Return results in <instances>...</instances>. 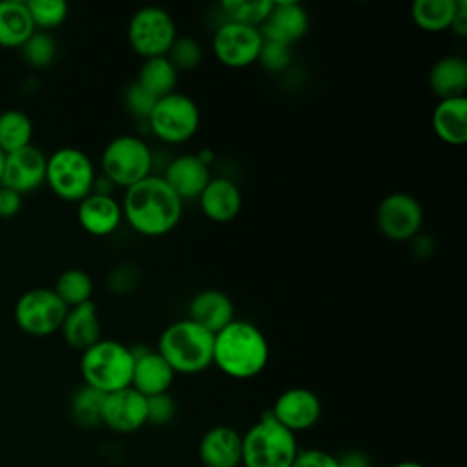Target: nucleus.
I'll return each instance as SVG.
<instances>
[{
    "label": "nucleus",
    "mask_w": 467,
    "mask_h": 467,
    "mask_svg": "<svg viewBox=\"0 0 467 467\" xmlns=\"http://www.w3.org/2000/svg\"><path fill=\"white\" fill-rule=\"evenodd\" d=\"M182 202L161 175L151 173L124 190L122 221L139 235L162 237L181 223Z\"/></svg>",
    "instance_id": "f257e3e1"
},
{
    "label": "nucleus",
    "mask_w": 467,
    "mask_h": 467,
    "mask_svg": "<svg viewBox=\"0 0 467 467\" xmlns=\"http://www.w3.org/2000/svg\"><path fill=\"white\" fill-rule=\"evenodd\" d=\"M268 358L266 336L252 321L234 319L213 337V365L228 378H255L266 368Z\"/></svg>",
    "instance_id": "f03ea898"
},
{
    "label": "nucleus",
    "mask_w": 467,
    "mask_h": 467,
    "mask_svg": "<svg viewBox=\"0 0 467 467\" xmlns=\"http://www.w3.org/2000/svg\"><path fill=\"white\" fill-rule=\"evenodd\" d=\"M213 337L215 334L184 317L162 330L155 350L175 374H199L213 365Z\"/></svg>",
    "instance_id": "7ed1b4c3"
},
{
    "label": "nucleus",
    "mask_w": 467,
    "mask_h": 467,
    "mask_svg": "<svg viewBox=\"0 0 467 467\" xmlns=\"http://www.w3.org/2000/svg\"><path fill=\"white\" fill-rule=\"evenodd\" d=\"M133 374V350L131 347L100 337L97 343L82 350L80 376L84 385L109 394L131 385Z\"/></svg>",
    "instance_id": "20e7f679"
},
{
    "label": "nucleus",
    "mask_w": 467,
    "mask_h": 467,
    "mask_svg": "<svg viewBox=\"0 0 467 467\" xmlns=\"http://www.w3.org/2000/svg\"><path fill=\"white\" fill-rule=\"evenodd\" d=\"M299 452L297 438L265 412L243 434V467H292Z\"/></svg>",
    "instance_id": "39448f33"
},
{
    "label": "nucleus",
    "mask_w": 467,
    "mask_h": 467,
    "mask_svg": "<svg viewBox=\"0 0 467 467\" xmlns=\"http://www.w3.org/2000/svg\"><path fill=\"white\" fill-rule=\"evenodd\" d=\"M95 181L93 161L80 148L62 146L47 155L46 182L57 197L78 202L93 192Z\"/></svg>",
    "instance_id": "423d86ee"
},
{
    "label": "nucleus",
    "mask_w": 467,
    "mask_h": 467,
    "mask_svg": "<svg viewBox=\"0 0 467 467\" xmlns=\"http://www.w3.org/2000/svg\"><path fill=\"white\" fill-rule=\"evenodd\" d=\"M102 177L111 186L130 188L151 175L153 153L148 142L137 135H119L111 139L100 155Z\"/></svg>",
    "instance_id": "0eeeda50"
},
{
    "label": "nucleus",
    "mask_w": 467,
    "mask_h": 467,
    "mask_svg": "<svg viewBox=\"0 0 467 467\" xmlns=\"http://www.w3.org/2000/svg\"><path fill=\"white\" fill-rule=\"evenodd\" d=\"M146 124L161 142L184 144L195 137L201 113L192 97L173 91L155 102Z\"/></svg>",
    "instance_id": "6e6552de"
},
{
    "label": "nucleus",
    "mask_w": 467,
    "mask_h": 467,
    "mask_svg": "<svg viewBox=\"0 0 467 467\" xmlns=\"http://www.w3.org/2000/svg\"><path fill=\"white\" fill-rule=\"evenodd\" d=\"M126 33L130 47L144 60L166 57L179 36L173 16L159 5L137 9L128 22Z\"/></svg>",
    "instance_id": "1a4fd4ad"
},
{
    "label": "nucleus",
    "mask_w": 467,
    "mask_h": 467,
    "mask_svg": "<svg viewBox=\"0 0 467 467\" xmlns=\"http://www.w3.org/2000/svg\"><path fill=\"white\" fill-rule=\"evenodd\" d=\"M66 312L67 306L49 286H35L22 292L13 308L18 328L36 337L60 330Z\"/></svg>",
    "instance_id": "9d476101"
},
{
    "label": "nucleus",
    "mask_w": 467,
    "mask_h": 467,
    "mask_svg": "<svg viewBox=\"0 0 467 467\" xmlns=\"http://www.w3.org/2000/svg\"><path fill=\"white\" fill-rule=\"evenodd\" d=\"M263 42L265 38L259 27L224 20L213 31L212 53L223 66L243 69L257 62Z\"/></svg>",
    "instance_id": "9b49d317"
},
{
    "label": "nucleus",
    "mask_w": 467,
    "mask_h": 467,
    "mask_svg": "<svg viewBox=\"0 0 467 467\" xmlns=\"http://www.w3.org/2000/svg\"><path fill=\"white\" fill-rule=\"evenodd\" d=\"M376 224L381 235L396 243L412 241L423 228V208L405 192L385 195L376 208Z\"/></svg>",
    "instance_id": "f8f14e48"
},
{
    "label": "nucleus",
    "mask_w": 467,
    "mask_h": 467,
    "mask_svg": "<svg viewBox=\"0 0 467 467\" xmlns=\"http://www.w3.org/2000/svg\"><path fill=\"white\" fill-rule=\"evenodd\" d=\"M321 400L306 387H290L283 390L268 410L277 423L290 432H305L321 418Z\"/></svg>",
    "instance_id": "ddd939ff"
},
{
    "label": "nucleus",
    "mask_w": 467,
    "mask_h": 467,
    "mask_svg": "<svg viewBox=\"0 0 467 467\" xmlns=\"http://www.w3.org/2000/svg\"><path fill=\"white\" fill-rule=\"evenodd\" d=\"M148 423L146 398L131 387L104 396L100 425L119 434H131Z\"/></svg>",
    "instance_id": "4468645a"
},
{
    "label": "nucleus",
    "mask_w": 467,
    "mask_h": 467,
    "mask_svg": "<svg viewBox=\"0 0 467 467\" xmlns=\"http://www.w3.org/2000/svg\"><path fill=\"white\" fill-rule=\"evenodd\" d=\"M46 161L47 155H44V151L35 144L5 153L0 184L18 192L20 195L36 190L46 182Z\"/></svg>",
    "instance_id": "2eb2a0df"
},
{
    "label": "nucleus",
    "mask_w": 467,
    "mask_h": 467,
    "mask_svg": "<svg viewBox=\"0 0 467 467\" xmlns=\"http://www.w3.org/2000/svg\"><path fill=\"white\" fill-rule=\"evenodd\" d=\"M308 26L310 20L303 4L294 0H277L259 29L265 40L292 47L306 35Z\"/></svg>",
    "instance_id": "dca6fc26"
},
{
    "label": "nucleus",
    "mask_w": 467,
    "mask_h": 467,
    "mask_svg": "<svg viewBox=\"0 0 467 467\" xmlns=\"http://www.w3.org/2000/svg\"><path fill=\"white\" fill-rule=\"evenodd\" d=\"M77 219L84 232L95 237L111 235L122 223L120 201L111 193L91 192L77 204Z\"/></svg>",
    "instance_id": "f3484780"
},
{
    "label": "nucleus",
    "mask_w": 467,
    "mask_h": 467,
    "mask_svg": "<svg viewBox=\"0 0 467 467\" xmlns=\"http://www.w3.org/2000/svg\"><path fill=\"white\" fill-rule=\"evenodd\" d=\"M166 184L182 199H197L210 182V166L197 153H181L173 157L161 175Z\"/></svg>",
    "instance_id": "a211bd4d"
},
{
    "label": "nucleus",
    "mask_w": 467,
    "mask_h": 467,
    "mask_svg": "<svg viewBox=\"0 0 467 467\" xmlns=\"http://www.w3.org/2000/svg\"><path fill=\"white\" fill-rule=\"evenodd\" d=\"M133 350V374L131 389L140 392L144 398L164 394L170 390L175 372L166 359L151 348H131Z\"/></svg>",
    "instance_id": "6ab92c4d"
},
{
    "label": "nucleus",
    "mask_w": 467,
    "mask_h": 467,
    "mask_svg": "<svg viewBox=\"0 0 467 467\" xmlns=\"http://www.w3.org/2000/svg\"><path fill=\"white\" fill-rule=\"evenodd\" d=\"M199 208L212 223H230L243 208L241 188L228 177H212L197 197Z\"/></svg>",
    "instance_id": "aec40b11"
},
{
    "label": "nucleus",
    "mask_w": 467,
    "mask_h": 467,
    "mask_svg": "<svg viewBox=\"0 0 467 467\" xmlns=\"http://www.w3.org/2000/svg\"><path fill=\"white\" fill-rule=\"evenodd\" d=\"M243 434L230 425L208 429L199 441V460L204 467H239Z\"/></svg>",
    "instance_id": "412c9836"
},
{
    "label": "nucleus",
    "mask_w": 467,
    "mask_h": 467,
    "mask_svg": "<svg viewBox=\"0 0 467 467\" xmlns=\"http://www.w3.org/2000/svg\"><path fill=\"white\" fill-rule=\"evenodd\" d=\"M188 319L217 334L235 319L234 301L217 288L199 290L188 303Z\"/></svg>",
    "instance_id": "4be33fe9"
},
{
    "label": "nucleus",
    "mask_w": 467,
    "mask_h": 467,
    "mask_svg": "<svg viewBox=\"0 0 467 467\" xmlns=\"http://www.w3.org/2000/svg\"><path fill=\"white\" fill-rule=\"evenodd\" d=\"M64 341L75 350H86L102 337V325L99 317L97 305L86 301L82 305L71 306L60 325Z\"/></svg>",
    "instance_id": "5701e85b"
},
{
    "label": "nucleus",
    "mask_w": 467,
    "mask_h": 467,
    "mask_svg": "<svg viewBox=\"0 0 467 467\" xmlns=\"http://www.w3.org/2000/svg\"><path fill=\"white\" fill-rule=\"evenodd\" d=\"M434 135L449 146H463L467 140V97L438 100L431 115Z\"/></svg>",
    "instance_id": "b1692460"
},
{
    "label": "nucleus",
    "mask_w": 467,
    "mask_h": 467,
    "mask_svg": "<svg viewBox=\"0 0 467 467\" xmlns=\"http://www.w3.org/2000/svg\"><path fill=\"white\" fill-rule=\"evenodd\" d=\"M431 91L440 99L465 97L467 62L460 55H447L436 60L429 71Z\"/></svg>",
    "instance_id": "393cba45"
},
{
    "label": "nucleus",
    "mask_w": 467,
    "mask_h": 467,
    "mask_svg": "<svg viewBox=\"0 0 467 467\" xmlns=\"http://www.w3.org/2000/svg\"><path fill=\"white\" fill-rule=\"evenodd\" d=\"M35 31L27 5L22 0H0V46L20 47Z\"/></svg>",
    "instance_id": "a878e982"
},
{
    "label": "nucleus",
    "mask_w": 467,
    "mask_h": 467,
    "mask_svg": "<svg viewBox=\"0 0 467 467\" xmlns=\"http://www.w3.org/2000/svg\"><path fill=\"white\" fill-rule=\"evenodd\" d=\"M135 82L159 100L175 91V86L179 82V71L166 57L146 58L139 67Z\"/></svg>",
    "instance_id": "bb28decb"
},
{
    "label": "nucleus",
    "mask_w": 467,
    "mask_h": 467,
    "mask_svg": "<svg viewBox=\"0 0 467 467\" xmlns=\"http://www.w3.org/2000/svg\"><path fill=\"white\" fill-rule=\"evenodd\" d=\"M458 0H416L410 5L412 22L425 33H441L451 29Z\"/></svg>",
    "instance_id": "cd10ccee"
},
{
    "label": "nucleus",
    "mask_w": 467,
    "mask_h": 467,
    "mask_svg": "<svg viewBox=\"0 0 467 467\" xmlns=\"http://www.w3.org/2000/svg\"><path fill=\"white\" fill-rule=\"evenodd\" d=\"M33 122L22 109H4L0 113V150L4 153L16 151L31 144Z\"/></svg>",
    "instance_id": "c85d7f7f"
},
{
    "label": "nucleus",
    "mask_w": 467,
    "mask_h": 467,
    "mask_svg": "<svg viewBox=\"0 0 467 467\" xmlns=\"http://www.w3.org/2000/svg\"><path fill=\"white\" fill-rule=\"evenodd\" d=\"M93 279L91 275L82 268H67L64 270L57 281L53 290L62 299V303L71 308L77 305H82L86 301H91L93 296Z\"/></svg>",
    "instance_id": "c756f323"
},
{
    "label": "nucleus",
    "mask_w": 467,
    "mask_h": 467,
    "mask_svg": "<svg viewBox=\"0 0 467 467\" xmlns=\"http://www.w3.org/2000/svg\"><path fill=\"white\" fill-rule=\"evenodd\" d=\"M102 392L82 385L78 387L73 396H71V416L73 420L82 425V427H97L100 425V412H102V401H104Z\"/></svg>",
    "instance_id": "7c9ffc66"
},
{
    "label": "nucleus",
    "mask_w": 467,
    "mask_h": 467,
    "mask_svg": "<svg viewBox=\"0 0 467 467\" xmlns=\"http://www.w3.org/2000/svg\"><path fill=\"white\" fill-rule=\"evenodd\" d=\"M272 5L274 0H226L221 2L219 9L224 13V20L261 27Z\"/></svg>",
    "instance_id": "2f4dec72"
},
{
    "label": "nucleus",
    "mask_w": 467,
    "mask_h": 467,
    "mask_svg": "<svg viewBox=\"0 0 467 467\" xmlns=\"http://www.w3.org/2000/svg\"><path fill=\"white\" fill-rule=\"evenodd\" d=\"M24 60L33 67H46L57 57V42L47 31L35 29L31 36L20 46Z\"/></svg>",
    "instance_id": "473e14b6"
},
{
    "label": "nucleus",
    "mask_w": 467,
    "mask_h": 467,
    "mask_svg": "<svg viewBox=\"0 0 467 467\" xmlns=\"http://www.w3.org/2000/svg\"><path fill=\"white\" fill-rule=\"evenodd\" d=\"M35 29L47 31L58 27L67 18V4L64 0H27L26 2Z\"/></svg>",
    "instance_id": "72a5a7b5"
},
{
    "label": "nucleus",
    "mask_w": 467,
    "mask_h": 467,
    "mask_svg": "<svg viewBox=\"0 0 467 467\" xmlns=\"http://www.w3.org/2000/svg\"><path fill=\"white\" fill-rule=\"evenodd\" d=\"M166 58L173 64V67L181 71L195 69L202 60V46L193 36H177L171 44Z\"/></svg>",
    "instance_id": "f704fd0d"
},
{
    "label": "nucleus",
    "mask_w": 467,
    "mask_h": 467,
    "mask_svg": "<svg viewBox=\"0 0 467 467\" xmlns=\"http://www.w3.org/2000/svg\"><path fill=\"white\" fill-rule=\"evenodd\" d=\"M255 64H259L268 73H283L292 64V47L265 40Z\"/></svg>",
    "instance_id": "c9c22d12"
},
{
    "label": "nucleus",
    "mask_w": 467,
    "mask_h": 467,
    "mask_svg": "<svg viewBox=\"0 0 467 467\" xmlns=\"http://www.w3.org/2000/svg\"><path fill=\"white\" fill-rule=\"evenodd\" d=\"M157 99L153 95H150L142 86H139L137 82H131L126 89H124V108L130 115H133L135 119L140 120H148L153 106H155Z\"/></svg>",
    "instance_id": "e433bc0d"
},
{
    "label": "nucleus",
    "mask_w": 467,
    "mask_h": 467,
    "mask_svg": "<svg viewBox=\"0 0 467 467\" xmlns=\"http://www.w3.org/2000/svg\"><path fill=\"white\" fill-rule=\"evenodd\" d=\"M140 281V274L135 265L122 263L115 266L108 275V288L113 294H131Z\"/></svg>",
    "instance_id": "4c0bfd02"
},
{
    "label": "nucleus",
    "mask_w": 467,
    "mask_h": 467,
    "mask_svg": "<svg viewBox=\"0 0 467 467\" xmlns=\"http://www.w3.org/2000/svg\"><path fill=\"white\" fill-rule=\"evenodd\" d=\"M146 407H148V423L151 425H166L175 418V412H177L175 400L170 396V392L146 398Z\"/></svg>",
    "instance_id": "58836bf2"
},
{
    "label": "nucleus",
    "mask_w": 467,
    "mask_h": 467,
    "mask_svg": "<svg viewBox=\"0 0 467 467\" xmlns=\"http://www.w3.org/2000/svg\"><path fill=\"white\" fill-rule=\"evenodd\" d=\"M292 467H339L337 456L323 449H299Z\"/></svg>",
    "instance_id": "ea45409f"
},
{
    "label": "nucleus",
    "mask_w": 467,
    "mask_h": 467,
    "mask_svg": "<svg viewBox=\"0 0 467 467\" xmlns=\"http://www.w3.org/2000/svg\"><path fill=\"white\" fill-rule=\"evenodd\" d=\"M22 197L24 195H20L18 192L0 184V217L4 219L15 217L22 210V201H24Z\"/></svg>",
    "instance_id": "a19ab883"
},
{
    "label": "nucleus",
    "mask_w": 467,
    "mask_h": 467,
    "mask_svg": "<svg viewBox=\"0 0 467 467\" xmlns=\"http://www.w3.org/2000/svg\"><path fill=\"white\" fill-rule=\"evenodd\" d=\"M339 467H372L368 456L361 451H345L337 456Z\"/></svg>",
    "instance_id": "79ce46f5"
},
{
    "label": "nucleus",
    "mask_w": 467,
    "mask_h": 467,
    "mask_svg": "<svg viewBox=\"0 0 467 467\" xmlns=\"http://www.w3.org/2000/svg\"><path fill=\"white\" fill-rule=\"evenodd\" d=\"M451 31L458 36L467 35V2L465 0H458V7H456V15L451 24Z\"/></svg>",
    "instance_id": "37998d69"
},
{
    "label": "nucleus",
    "mask_w": 467,
    "mask_h": 467,
    "mask_svg": "<svg viewBox=\"0 0 467 467\" xmlns=\"http://www.w3.org/2000/svg\"><path fill=\"white\" fill-rule=\"evenodd\" d=\"M409 243H412V250H414V254H416L418 257H427V255H431L432 250H434L432 239L427 237V235H421V234H418V235H416L412 241H409Z\"/></svg>",
    "instance_id": "c03bdc74"
},
{
    "label": "nucleus",
    "mask_w": 467,
    "mask_h": 467,
    "mask_svg": "<svg viewBox=\"0 0 467 467\" xmlns=\"http://www.w3.org/2000/svg\"><path fill=\"white\" fill-rule=\"evenodd\" d=\"M392 467H425V465L420 463V462H416V460H401V462L394 463Z\"/></svg>",
    "instance_id": "a18cd8bd"
},
{
    "label": "nucleus",
    "mask_w": 467,
    "mask_h": 467,
    "mask_svg": "<svg viewBox=\"0 0 467 467\" xmlns=\"http://www.w3.org/2000/svg\"><path fill=\"white\" fill-rule=\"evenodd\" d=\"M4 159H5V153L0 150V182H2V171H4Z\"/></svg>",
    "instance_id": "49530a36"
},
{
    "label": "nucleus",
    "mask_w": 467,
    "mask_h": 467,
    "mask_svg": "<svg viewBox=\"0 0 467 467\" xmlns=\"http://www.w3.org/2000/svg\"><path fill=\"white\" fill-rule=\"evenodd\" d=\"M0 314H2V303H0Z\"/></svg>",
    "instance_id": "de8ad7c7"
}]
</instances>
